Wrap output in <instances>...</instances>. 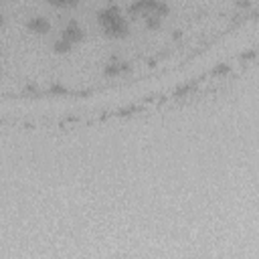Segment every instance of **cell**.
Wrapping results in <instances>:
<instances>
[{
	"label": "cell",
	"mask_w": 259,
	"mask_h": 259,
	"mask_svg": "<svg viewBox=\"0 0 259 259\" xmlns=\"http://www.w3.org/2000/svg\"><path fill=\"white\" fill-rule=\"evenodd\" d=\"M97 25L99 29L103 31L105 37L109 39H125L127 33H130V25H127V19L123 17V13L109 5V7H103L99 13H97Z\"/></svg>",
	"instance_id": "6da1fadb"
},
{
	"label": "cell",
	"mask_w": 259,
	"mask_h": 259,
	"mask_svg": "<svg viewBox=\"0 0 259 259\" xmlns=\"http://www.w3.org/2000/svg\"><path fill=\"white\" fill-rule=\"evenodd\" d=\"M61 37H63L65 41H69L71 45H77V43H83V41H85L87 33H85V29L81 27V23H77V21H69V23L65 25L63 33H61Z\"/></svg>",
	"instance_id": "7a4b0ae2"
},
{
	"label": "cell",
	"mask_w": 259,
	"mask_h": 259,
	"mask_svg": "<svg viewBox=\"0 0 259 259\" xmlns=\"http://www.w3.org/2000/svg\"><path fill=\"white\" fill-rule=\"evenodd\" d=\"M27 29H29L31 33L43 37V35L51 33V21H49L45 15H33V17L27 19Z\"/></svg>",
	"instance_id": "3957f363"
},
{
	"label": "cell",
	"mask_w": 259,
	"mask_h": 259,
	"mask_svg": "<svg viewBox=\"0 0 259 259\" xmlns=\"http://www.w3.org/2000/svg\"><path fill=\"white\" fill-rule=\"evenodd\" d=\"M71 49H73V45L69 41H65L63 37L55 39V43H53V51L59 53V55H67V53H71Z\"/></svg>",
	"instance_id": "277c9868"
},
{
	"label": "cell",
	"mask_w": 259,
	"mask_h": 259,
	"mask_svg": "<svg viewBox=\"0 0 259 259\" xmlns=\"http://www.w3.org/2000/svg\"><path fill=\"white\" fill-rule=\"evenodd\" d=\"M47 3L55 9H63V11H69V9H75L79 7V0H47Z\"/></svg>",
	"instance_id": "5b68a950"
},
{
	"label": "cell",
	"mask_w": 259,
	"mask_h": 259,
	"mask_svg": "<svg viewBox=\"0 0 259 259\" xmlns=\"http://www.w3.org/2000/svg\"><path fill=\"white\" fill-rule=\"evenodd\" d=\"M144 19H146V27H148V29H158V27L162 25V17H158V15H154V13L146 15Z\"/></svg>",
	"instance_id": "8992f818"
},
{
	"label": "cell",
	"mask_w": 259,
	"mask_h": 259,
	"mask_svg": "<svg viewBox=\"0 0 259 259\" xmlns=\"http://www.w3.org/2000/svg\"><path fill=\"white\" fill-rule=\"evenodd\" d=\"M3 25H5V15L0 13V27H3Z\"/></svg>",
	"instance_id": "52a82bcc"
},
{
	"label": "cell",
	"mask_w": 259,
	"mask_h": 259,
	"mask_svg": "<svg viewBox=\"0 0 259 259\" xmlns=\"http://www.w3.org/2000/svg\"><path fill=\"white\" fill-rule=\"evenodd\" d=\"M0 69H3V65H0Z\"/></svg>",
	"instance_id": "ba28073f"
},
{
	"label": "cell",
	"mask_w": 259,
	"mask_h": 259,
	"mask_svg": "<svg viewBox=\"0 0 259 259\" xmlns=\"http://www.w3.org/2000/svg\"><path fill=\"white\" fill-rule=\"evenodd\" d=\"M0 3H3V0H0Z\"/></svg>",
	"instance_id": "9c48e42d"
}]
</instances>
